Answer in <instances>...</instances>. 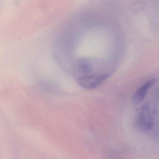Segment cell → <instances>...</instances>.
<instances>
[{
    "instance_id": "1",
    "label": "cell",
    "mask_w": 159,
    "mask_h": 159,
    "mask_svg": "<svg viewBox=\"0 0 159 159\" xmlns=\"http://www.w3.org/2000/svg\"><path fill=\"white\" fill-rule=\"evenodd\" d=\"M136 124L137 127L143 130H151L154 126V120L149 104H145L136 116Z\"/></svg>"
},
{
    "instance_id": "2",
    "label": "cell",
    "mask_w": 159,
    "mask_h": 159,
    "mask_svg": "<svg viewBox=\"0 0 159 159\" xmlns=\"http://www.w3.org/2000/svg\"><path fill=\"white\" fill-rule=\"evenodd\" d=\"M157 79H150L141 86L134 93L133 97V102L135 104H138L144 100L147 93L149 89L154 86L157 82Z\"/></svg>"
}]
</instances>
